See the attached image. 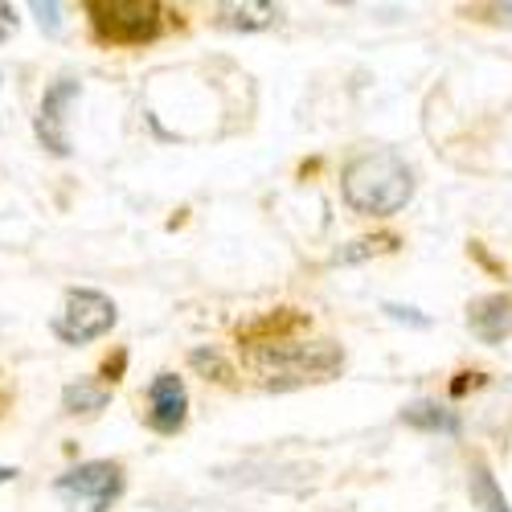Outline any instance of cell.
<instances>
[{
  "label": "cell",
  "instance_id": "obj_1",
  "mask_svg": "<svg viewBox=\"0 0 512 512\" xmlns=\"http://www.w3.org/2000/svg\"><path fill=\"white\" fill-rule=\"evenodd\" d=\"M340 193L365 218H390L414 197V168L398 152H365L345 168Z\"/></svg>",
  "mask_w": 512,
  "mask_h": 512
},
{
  "label": "cell",
  "instance_id": "obj_2",
  "mask_svg": "<svg viewBox=\"0 0 512 512\" xmlns=\"http://www.w3.org/2000/svg\"><path fill=\"white\" fill-rule=\"evenodd\" d=\"M345 365V353L332 340H308V345H287V340H267L254 353V369L267 377V390H295L304 381H328Z\"/></svg>",
  "mask_w": 512,
  "mask_h": 512
},
{
  "label": "cell",
  "instance_id": "obj_3",
  "mask_svg": "<svg viewBox=\"0 0 512 512\" xmlns=\"http://www.w3.org/2000/svg\"><path fill=\"white\" fill-rule=\"evenodd\" d=\"M87 13L99 41H111V46H144L160 33L156 0H91Z\"/></svg>",
  "mask_w": 512,
  "mask_h": 512
},
{
  "label": "cell",
  "instance_id": "obj_4",
  "mask_svg": "<svg viewBox=\"0 0 512 512\" xmlns=\"http://www.w3.org/2000/svg\"><path fill=\"white\" fill-rule=\"evenodd\" d=\"M54 492L74 508V512H107L123 496V467L111 459H91L70 467L66 476L54 480Z\"/></svg>",
  "mask_w": 512,
  "mask_h": 512
},
{
  "label": "cell",
  "instance_id": "obj_5",
  "mask_svg": "<svg viewBox=\"0 0 512 512\" xmlns=\"http://www.w3.org/2000/svg\"><path fill=\"white\" fill-rule=\"evenodd\" d=\"M115 320H119V312L103 291L78 287V291L66 295L62 312L54 316V336L62 340V345H91V340H99L115 328Z\"/></svg>",
  "mask_w": 512,
  "mask_h": 512
},
{
  "label": "cell",
  "instance_id": "obj_6",
  "mask_svg": "<svg viewBox=\"0 0 512 512\" xmlns=\"http://www.w3.org/2000/svg\"><path fill=\"white\" fill-rule=\"evenodd\" d=\"M82 99V82L78 78H58L46 87V95H41V111L33 119V132L41 140V148L54 152V156H70V136H66V111L70 103Z\"/></svg>",
  "mask_w": 512,
  "mask_h": 512
},
{
  "label": "cell",
  "instance_id": "obj_7",
  "mask_svg": "<svg viewBox=\"0 0 512 512\" xmlns=\"http://www.w3.org/2000/svg\"><path fill=\"white\" fill-rule=\"evenodd\" d=\"M189 418V390L177 373H156L148 386V426L156 435H177Z\"/></svg>",
  "mask_w": 512,
  "mask_h": 512
},
{
  "label": "cell",
  "instance_id": "obj_8",
  "mask_svg": "<svg viewBox=\"0 0 512 512\" xmlns=\"http://www.w3.org/2000/svg\"><path fill=\"white\" fill-rule=\"evenodd\" d=\"M467 328H472L484 345H500L512 332V295H484L467 308Z\"/></svg>",
  "mask_w": 512,
  "mask_h": 512
},
{
  "label": "cell",
  "instance_id": "obj_9",
  "mask_svg": "<svg viewBox=\"0 0 512 512\" xmlns=\"http://www.w3.org/2000/svg\"><path fill=\"white\" fill-rule=\"evenodd\" d=\"M402 422L414 426V431H422V435H447V439H455L463 431V418L455 410H447L439 402H426V398L422 402H410L402 410Z\"/></svg>",
  "mask_w": 512,
  "mask_h": 512
},
{
  "label": "cell",
  "instance_id": "obj_10",
  "mask_svg": "<svg viewBox=\"0 0 512 512\" xmlns=\"http://www.w3.org/2000/svg\"><path fill=\"white\" fill-rule=\"evenodd\" d=\"M275 21H279V9L263 5V0H246V5H218V25L222 29L259 33V29H271Z\"/></svg>",
  "mask_w": 512,
  "mask_h": 512
},
{
  "label": "cell",
  "instance_id": "obj_11",
  "mask_svg": "<svg viewBox=\"0 0 512 512\" xmlns=\"http://www.w3.org/2000/svg\"><path fill=\"white\" fill-rule=\"evenodd\" d=\"M111 402V390L99 386L95 377H78L62 390V410L66 414H99Z\"/></svg>",
  "mask_w": 512,
  "mask_h": 512
},
{
  "label": "cell",
  "instance_id": "obj_12",
  "mask_svg": "<svg viewBox=\"0 0 512 512\" xmlns=\"http://www.w3.org/2000/svg\"><path fill=\"white\" fill-rule=\"evenodd\" d=\"M467 488H472V504L480 512H512L504 492H500V484H496V476L488 472L484 463H472V480H467Z\"/></svg>",
  "mask_w": 512,
  "mask_h": 512
},
{
  "label": "cell",
  "instance_id": "obj_13",
  "mask_svg": "<svg viewBox=\"0 0 512 512\" xmlns=\"http://www.w3.org/2000/svg\"><path fill=\"white\" fill-rule=\"evenodd\" d=\"M390 250H398V238L394 234H377V238H357V242H349L345 250H336V267H349V263H365V259H373V254H390Z\"/></svg>",
  "mask_w": 512,
  "mask_h": 512
},
{
  "label": "cell",
  "instance_id": "obj_14",
  "mask_svg": "<svg viewBox=\"0 0 512 512\" xmlns=\"http://www.w3.org/2000/svg\"><path fill=\"white\" fill-rule=\"evenodd\" d=\"M189 365L213 381H230V365L222 361V353H213V349H193L189 353Z\"/></svg>",
  "mask_w": 512,
  "mask_h": 512
},
{
  "label": "cell",
  "instance_id": "obj_15",
  "mask_svg": "<svg viewBox=\"0 0 512 512\" xmlns=\"http://www.w3.org/2000/svg\"><path fill=\"white\" fill-rule=\"evenodd\" d=\"M29 13L37 17V25H41V33H50V37H62V5H46V0H33L29 5Z\"/></svg>",
  "mask_w": 512,
  "mask_h": 512
},
{
  "label": "cell",
  "instance_id": "obj_16",
  "mask_svg": "<svg viewBox=\"0 0 512 512\" xmlns=\"http://www.w3.org/2000/svg\"><path fill=\"white\" fill-rule=\"evenodd\" d=\"M381 312H386L390 320H398V324H410V328H431V316H422L418 308H402V304H381Z\"/></svg>",
  "mask_w": 512,
  "mask_h": 512
},
{
  "label": "cell",
  "instance_id": "obj_17",
  "mask_svg": "<svg viewBox=\"0 0 512 512\" xmlns=\"http://www.w3.org/2000/svg\"><path fill=\"white\" fill-rule=\"evenodd\" d=\"M9 33H17V9L0 5V41H9Z\"/></svg>",
  "mask_w": 512,
  "mask_h": 512
},
{
  "label": "cell",
  "instance_id": "obj_18",
  "mask_svg": "<svg viewBox=\"0 0 512 512\" xmlns=\"http://www.w3.org/2000/svg\"><path fill=\"white\" fill-rule=\"evenodd\" d=\"M472 386H480V373H459V381H451V394H455V398H463Z\"/></svg>",
  "mask_w": 512,
  "mask_h": 512
},
{
  "label": "cell",
  "instance_id": "obj_19",
  "mask_svg": "<svg viewBox=\"0 0 512 512\" xmlns=\"http://www.w3.org/2000/svg\"><path fill=\"white\" fill-rule=\"evenodd\" d=\"M123 365H127V353H115V361H107V365H103V377L111 381V386H115V381H119Z\"/></svg>",
  "mask_w": 512,
  "mask_h": 512
},
{
  "label": "cell",
  "instance_id": "obj_20",
  "mask_svg": "<svg viewBox=\"0 0 512 512\" xmlns=\"http://www.w3.org/2000/svg\"><path fill=\"white\" fill-rule=\"evenodd\" d=\"M9 480H17V467H5V463H0V484H9Z\"/></svg>",
  "mask_w": 512,
  "mask_h": 512
}]
</instances>
